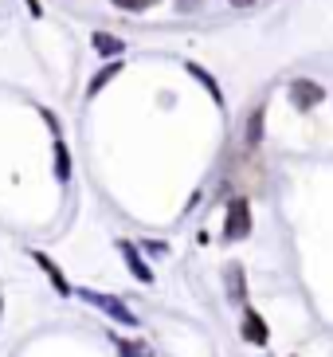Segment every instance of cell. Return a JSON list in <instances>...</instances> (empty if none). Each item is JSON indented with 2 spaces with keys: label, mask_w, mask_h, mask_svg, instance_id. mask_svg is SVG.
Segmentation results:
<instances>
[{
  "label": "cell",
  "mask_w": 333,
  "mask_h": 357,
  "mask_svg": "<svg viewBox=\"0 0 333 357\" xmlns=\"http://www.w3.org/2000/svg\"><path fill=\"white\" fill-rule=\"evenodd\" d=\"M228 283H231V298H243V271L235 263L228 267Z\"/></svg>",
  "instance_id": "obj_11"
},
{
  "label": "cell",
  "mask_w": 333,
  "mask_h": 357,
  "mask_svg": "<svg viewBox=\"0 0 333 357\" xmlns=\"http://www.w3.org/2000/svg\"><path fill=\"white\" fill-rule=\"evenodd\" d=\"M259 137H263V110H255V114H251V122H247V142L255 146Z\"/></svg>",
  "instance_id": "obj_12"
},
{
  "label": "cell",
  "mask_w": 333,
  "mask_h": 357,
  "mask_svg": "<svg viewBox=\"0 0 333 357\" xmlns=\"http://www.w3.org/2000/svg\"><path fill=\"white\" fill-rule=\"evenodd\" d=\"M31 259H36V263H40V267H43V271L52 275V283H55V291H59V294H67V291H71V287L63 283V275H59V267H55V263L47 259V255H43V252H31Z\"/></svg>",
  "instance_id": "obj_6"
},
{
  "label": "cell",
  "mask_w": 333,
  "mask_h": 357,
  "mask_svg": "<svg viewBox=\"0 0 333 357\" xmlns=\"http://www.w3.org/2000/svg\"><path fill=\"white\" fill-rule=\"evenodd\" d=\"M243 337H247V342H255V346H263V342H267V326H263V318L255 314V310H247V314H243Z\"/></svg>",
  "instance_id": "obj_4"
},
{
  "label": "cell",
  "mask_w": 333,
  "mask_h": 357,
  "mask_svg": "<svg viewBox=\"0 0 333 357\" xmlns=\"http://www.w3.org/2000/svg\"><path fill=\"white\" fill-rule=\"evenodd\" d=\"M251 231V204L247 200H231L228 204V224H224V240L235 243Z\"/></svg>",
  "instance_id": "obj_1"
},
{
  "label": "cell",
  "mask_w": 333,
  "mask_h": 357,
  "mask_svg": "<svg viewBox=\"0 0 333 357\" xmlns=\"http://www.w3.org/2000/svg\"><path fill=\"white\" fill-rule=\"evenodd\" d=\"M188 71H192V75H196V79H200V83L208 86V95H212V98H216V102H224V95H219V86H216V79H212V75H208V71H200V67H196V63H188Z\"/></svg>",
  "instance_id": "obj_10"
},
{
  "label": "cell",
  "mask_w": 333,
  "mask_h": 357,
  "mask_svg": "<svg viewBox=\"0 0 333 357\" xmlns=\"http://www.w3.org/2000/svg\"><path fill=\"white\" fill-rule=\"evenodd\" d=\"M153 0H114V8H122V12H141V8H149Z\"/></svg>",
  "instance_id": "obj_13"
},
{
  "label": "cell",
  "mask_w": 333,
  "mask_h": 357,
  "mask_svg": "<svg viewBox=\"0 0 333 357\" xmlns=\"http://www.w3.org/2000/svg\"><path fill=\"white\" fill-rule=\"evenodd\" d=\"M118 71H122V63H106L102 71H98V75L91 79V86H86V95H98V91H102V86L110 83V79H114Z\"/></svg>",
  "instance_id": "obj_7"
},
{
  "label": "cell",
  "mask_w": 333,
  "mask_h": 357,
  "mask_svg": "<svg viewBox=\"0 0 333 357\" xmlns=\"http://www.w3.org/2000/svg\"><path fill=\"white\" fill-rule=\"evenodd\" d=\"M83 298H86V303H94V306H102L106 314H110V318H118V322H125V326H134V322H137V318L130 314V310H125V306L118 303V298H110V294H91V291H86Z\"/></svg>",
  "instance_id": "obj_3"
},
{
  "label": "cell",
  "mask_w": 333,
  "mask_h": 357,
  "mask_svg": "<svg viewBox=\"0 0 333 357\" xmlns=\"http://www.w3.org/2000/svg\"><path fill=\"white\" fill-rule=\"evenodd\" d=\"M118 248H122V255H125V263H130V271H134L137 275V279H141V283H149V279H153V271H149V267H146V263H141V259H137V248H134V243H118Z\"/></svg>",
  "instance_id": "obj_5"
},
{
  "label": "cell",
  "mask_w": 333,
  "mask_h": 357,
  "mask_svg": "<svg viewBox=\"0 0 333 357\" xmlns=\"http://www.w3.org/2000/svg\"><path fill=\"white\" fill-rule=\"evenodd\" d=\"M325 98L322 83H313V79H294L291 83V102L298 106V110H313V106Z\"/></svg>",
  "instance_id": "obj_2"
},
{
  "label": "cell",
  "mask_w": 333,
  "mask_h": 357,
  "mask_svg": "<svg viewBox=\"0 0 333 357\" xmlns=\"http://www.w3.org/2000/svg\"><path fill=\"white\" fill-rule=\"evenodd\" d=\"M94 47L102 55H118L122 52V40H114V36H106V32H94Z\"/></svg>",
  "instance_id": "obj_8"
},
{
  "label": "cell",
  "mask_w": 333,
  "mask_h": 357,
  "mask_svg": "<svg viewBox=\"0 0 333 357\" xmlns=\"http://www.w3.org/2000/svg\"><path fill=\"white\" fill-rule=\"evenodd\" d=\"M228 4H235V8H251L255 0H228Z\"/></svg>",
  "instance_id": "obj_14"
},
{
  "label": "cell",
  "mask_w": 333,
  "mask_h": 357,
  "mask_svg": "<svg viewBox=\"0 0 333 357\" xmlns=\"http://www.w3.org/2000/svg\"><path fill=\"white\" fill-rule=\"evenodd\" d=\"M55 173H59V181L71 177V161H67V146L63 142H55Z\"/></svg>",
  "instance_id": "obj_9"
}]
</instances>
